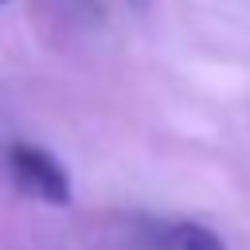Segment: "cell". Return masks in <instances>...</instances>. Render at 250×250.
I'll return each instance as SVG.
<instances>
[{
  "label": "cell",
  "instance_id": "6da1fadb",
  "mask_svg": "<svg viewBox=\"0 0 250 250\" xmlns=\"http://www.w3.org/2000/svg\"><path fill=\"white\" fill-rule=\"evenodd\" d=\"M8 168H12L16 184H20L23 191H31L35 199L55 203V207H66V203H70V172H66L47 148L12 145V148H8Z\"/></svg>",
  "mask_w": 250,
  "mask_h": 250
},
{
  "label": "cell",
  "instance_id": "7a4b0ae2",
  "mask_svg": "<svg viewBox=\"0 0 250 250\" xmlns=\"http://www.w3.org/2000/svg\"><path fill=\"white\" fill-rule=\"evenodd\" d=\"M156 242H160V250H227L215 230H207L199 223H188V219L164 223L156 230Z\"/></svg>",
  "mask_w": 250,
  "mask_h": 250
},
{
  "label": "cell",
  "instance_id": "3957f363",
  "mask_svg": "<svg viewBox=\"0 0 250 250\" xmlns=\"http://www.w3.org/2000/svg\"><path fill=\"white\" fill-rule=\"evenodd\" d=\"M133 4H137V8H145V4H148V0H133Z\"/></svg>",
  "mask_w": 250,
  "mask_h": 250
}]
</instances>
